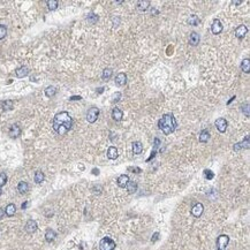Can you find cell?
<instances>
[{
  "label": "cell",
  "instance_id": "obj_36",
  "mask_svg": "<svg viewBox=\"0 0 250 250\" xmlns=\"http://www.w3.org/2000/svg\"><path fill=\"white\" fill-rule=\"evenodd\" d=\"M120 98H121V93H120V92H115L114 95H113V96H112V100H111V102H112V103L114 104V103H118V102L120 100Z\"/></svg>",
  "mask_w": 250,
  "mask_h": 250
},
{
  "label": "cell",
  "instance_id": "obj_47",
  "mask_svg": "<svg viewBox=\"0 0 250 250\" xmlns=\"http://www.w3.org/2000/svg\"><path fill=\"white\" fill-rule=\"evenodd\" d=\"M1 192H1V188H0V195H1Z\"/></svg>",
  "mask_w": 250,
  "mask_h": 250
},
{
  "label": "cell",
  "instance_id": "obj_28",
  "mask_svg": "<svg viewBox=\"0 0 250 250\" xmlns=\"http://www.w3.org/2000/svg\"><path fill=\"white\" fill-rule=\"evenodd\" d=\"M34 180H35L36 183H42V182L44 181V173L41 172V171H37L35 174V178H34Z\"/></svg>",
  "mask_w": 250,
  "mask_h": 250
},
{
  "label": "cell",
  "instance_id": "obj_10",
  "mask_svg": "<svg viewBox=\"0 0 250 250\" xmlns=\"http://www.w3.org/2000/svg\"><path fill=\"white\" fill-rule=\"evenodd\" d=\"M127 83V75L125 73H119L115 77V84L119 87H123Z\"/></svg>",
  "mask_w": 250,
  "mask_h": 250
},
{
  "label": "cell",
  "instance_id": "obj_41",
  "mask_svg": "<svg viewBox=\"0 0 250 250\" xmlns=\"http://www.w3.org/2000/svg\"><path fill=\"white\" fill-rule=\"evenodd\" d=\"M4 215H5V210L4 209H0V220L4 218Z\"/></svg>",
  "mask_w": 250,
  "mask_h": 250
},
{
  "label": "cell",
  "instance_id": "obj_25",
  "mask_svg": "<svg viewBox=\"0 0 250 250\" xmlns=\"http://www.w3.org/2000/svg\"><path fill=\"white\" fill-rule=\"evenodd\" d=\"M57 236V233L54 232L53 229H47L46 233H45V238H46L47 242H52L53 240Z\"/></svg>",
  "mask_w": 250,
  "mask_h": 250
},
{
  "label": "cell",
  "instance_id": "obj_24",
  "mask_svg": "<svg viewBox=\"0 0 250 250\" xmlns=\"http://www.w3.org/2000/svg\"><path fill=\"white\" fill-rule=\"evenodd\" d=\"M126 188H127L129 194H134V192H136V190H137V183L134 182V181H129L128 183H127V186H126Z\"/></svg>",
  "mask_w": 250,
  "mask_h": 250
},
{
  "label": "cell",
  "instance_id": "obj_23",
  "mask_svg": "<svg viewBox=\"0 0 250 250\" xmlns=\"http://www.w3.org/2000/svg\"><path fill=\"white\" fill-rule=\"evenodd\" d=\"M15 212H16V206L14 205V204H8L6 206V209H5V213H6L8 217H12V215H15Z\"/></svg>",
  "mask_w": 250,
  "mask_h": 250
},
{
  "label": "cell",
  "instance_id": "obj_46",
  "mask_svg": "<svg viewBox=\"0 0 250 250\" xmlns=\"http://www.w3.org/2000/svg\"><path fill=\"white\" fill-rule=\"evenodd\" d=\"M218 250H225V249H222V248H218Z\"/></svg>",
  "mask_w": 250,
  "mask_h": 250
},
{
  "label": "cell",
  "instance_id": "obj_27",
  "mask_svg": "<svg viewBox=\"0 0 250 250\" xmlns=\"http://www.w3.org/2000/svg\"><path fill=\"white\" fill-rule=\"evenodd\" d=\"M55 93H57V88L53 87V85H50V87H47L46 89H45V95H46V97H48V98L53 97Z\"/></svg>",
  "mask_w": 250,
  "mask_h": 250
},
{
  "label": "cell",
  "instance_id": "obj_33",
  "mask_svg": "<svg viewBox=\"0 0 250 250\" xmlns=\"http://www.w3.org/2000/svg\"><path fill=\"white\" fill-rule=\"evenodd\" d=\"M87 20H88V22H89V23L95 24L96 22H97V21H98V16H97L96 14L91 13V14H89V15H88Z\"/></svg>",
  "mask_w": 250,
  "mask_h": 250
},
{
  "label": "cell",
  "instance_id": "obj_19",
  "mask_svg": "<svg viewBox=\"0 0 250 250\" xmlns=\"http://www.w3.org/2000/svg\"><path fill=\"white\" fill-rule=\"evenodd\" d=\"M199 35H198L197 32H192V35H190V37H189V43H190V45H192V46H196V45H198V43H199Z\"/></svg>",
  "mask_w": 250,
  "mask_h": 250
},
{
  "label": "cell",
  "instance_id": "obj_43",
  "mask_svg": "<svg viewBox=\"0 0 250 250\" xmlns=\"http://www.w3.org/2000/svg\"><path fill=\"white\" fill-rule=\"evenodd\" d=\"M92 173H93L95 175H98V174H99V169L93 168V169H92Z\"/></svg>",
  "mask_w": 250,
  "mask_h": 250
},
{
  "label": "cell",
  "instance_id": "obj_39",
  "mask_svg": "<svg viewBox=\"0 0 250 250\" xmlns=\"http://www.w3.org/2000/svg\"><path fill=\"white\" fill-rule=\"evenodd\" d=\"M158 236H159V233H155V234H153V236H152V242H155V241H157L158 240Z\"/></svg>",
  "mask_w": 250,
  "mask_h": 250
},
{
  "label": "cell",
  "instance_id": "obj_34",
  "mask_svg": "<svg viewBox=\"0 0 250 250\" xmlns=\"http://www.w3.org/2000/svg\"><path fill=\"white\" fill-rule=\"evenodd\" d=\"M7 35V28L5 27V25H2V24H0V39H2V38H5Z\"/></svg>",
  "mask_w": 250,
  "mask_h": 250
},
{
  "label": "cell",
  "instance_id": "obj_4",
  "mask_svg": "<svg viewBox=\"0 0 250 250\" xmlns=\"http://www.w3.org/2000/svg\"><path fill=\"white\" fill-rule=\"evenodd\" d=\"M98 115H99V108H97V107H91V108H89L87 112L88 122L93 123V122L98 119Z\"/></svg>",
  "mask_w": 250,
  "mask_h": 250
},
{
  "label": "cell",
  "instance_id": "obj_15",
  "mask_svg": "<svg viewBox=\"0 0 250 250\" xmlns=\"http://www.w3.org/2000/svg\"><path fill=\"white\" fill-rule=\"evenodd\" d=\"M15 73H16V76H18V77L22 78V77H25V76L29 74V68H28L27 66H22V67L18 68Z\"/></svg>",
  "mask_w": 250,
  "mask_h": 250
},
{
  "label": "cell",
  "instance_id": "obj_7",
  "mask_svg": "<svg viewBox=\"0 0 250 250\" xmlns=\"http://www.w3.org/2000/svg\"><path fill=\"white\" fill-rule=\"evenodd\" d=\"M211 31H212V34H215V35H218V34H220L221 31H222V24H221L220 20H218V18L213 20L212 25H211Z\"/></svg>",
  "mask_w": 250,
  "mask_h": 250
},
{
  "label": "cell",
  "instance_id": "obj_13",
  "mask_svg": "<svg viewBox=\"0 0 250 250\" xmlns=\"http://www.w3.org/2000/svg\"><path fill=\"white\" fill-rule=\"evenodd\" d=\"M21 135V128L18 127V125H13L11 129H9V136L12 138H16Z\"/></svg>",
  "mask_w": 250,
  "mask_h": 250
},
{
  "label": "cell",
  "instance_id": "obj_29",
  "mask_svg": "<svg viewBox=\"0 0 250 250\" xmlns=\"http://www.w3.org/2000/svg\"><path fill=\"white\" fill-rule=\"evenodd\" d=\"M59 6V2L57 0H48L47 1V7L50 11H55Z\"/></svg>",
  "mask_w": 250,
  "mask_h": 250
},
{
  "label": "cell",
  "instance_id": "obj_37",
  "mask_svg": "<svg viewBox=\"0 0 250 250\" xmlns=\"http://www.w3.org/2000/svg\"><path fill=\"white\" fill-rule=\"evenodd\" d=\"M204 174H205V178H206L208 180L213 179V176H215L213 172H212V171H210V169H205V171H204Z\"/></svg>",
  "mask_w": 250,
  "mask_h": 250
},
{
  "label": "cell",
  "instance_id": "obj_21",
  "mask_svg": "<svg viewBox=\"0 0 250 250\" xmlns=\"http://www.w3.org/2000/svg\"><path fill=\"white\" fill-rule=\"evenodd\" d=\"M210 138V133L208 129H203L202 132H201V134H199V142H202V143H205V142H208Z\"/></svg>",
  "mask_w": 250,
  "mask_h": 250
},
{
  "label": "cell",
  "instance_id": "obj_45",
  "mask_svg": "<svg viewBox=\"0 0 250 250\" xmlns=\"http://www.w3.org/2000/svg\"><path fill=\"white\" fill-rule=\"evenodd\" d=\"M27 205H28V202H25V203L22 204V209H25V208H27Z\"/></svg>",
  "mask_w": 250,
  "mask_h": 250
},
{
  "label": "cell",
  "instance_id": "obj_5",
  "mask_svg": "<svg viewBox=\"0 0 250 250\" xmlns=\"http://www.w3.org/2000/svg\"><path fill=\"white\" fill-rule=\"evenodd\" d=\"M215 127H217V129H218L220 133H225L227 129V126H228V122H227L226 119L219 118V119L215 120Z\"/></svg>",
  "mask_w": 250,
  "mask_h": 250
},
{
  "label": "cell",
  "instance_id": "obj_18",
  "mask_svg": "<svg viewBox=\"0 0 250 250\" xmlns=\"http://www.w3.org/2000/svg\"><path fill=\"white\" fill-rule=\"evenodd\" d=\"M107 158L108 159H116L118 158V149L115 146H110L107 150Z\"/></svg>",
  "mask_w": 250,
  "mask_h": 250
},
{
  "label": "cell",
  "instance_id": "obj_35",
  "mask_svg": "<svg viewBox=\"0 0 250 250\" xmlns=\"http://www.w3.org/2000/svg\"><path fill=\"white\" fill-rule=\"evenodd\" d=\"M7 182V175L5 173H1L0 174V188L2 186H5Z\"/></svg>",
  "mask_w": 250,
  "mask_h": 250
},
{
  "label": "cell",
  "instance_id": "obj_2",
  "mask_svg": "<svg viewBox=\"0 0 250 250\" xmlns=\"http://www.w3.org/2000/svg\"><path fill=\"white\" fill-rule=\"evenodd\" d=\"M178 126L176 120L173 114H165V115L158 121V127L159 129H162L165 135H171L175 130Z\"/></svg>",
  "mask_w": 250,
  "mask_h": 250
},
{
  "label": "cell",
  "instance_id": "obj_30",
  "mask_svg": "<svg viewBox=\"0 0 250 250\" xmlns=\"http://www.w3.org/2000/svg\"><path fill=\"white\" fill-rule=\"evenodd\" d=\"M199 22H201V20H199L198 16H196V15H190L189 18H188V23L192 24V25H198Z\"/></svg>",
  "mask_w": 250,
  "mask_h": 250
},
{
  "label": "cell",
  "instance_id": "obj_44",
  "mask_svg": "<svg viewBox=\"0 0 250 250\" xmlns=\"http://www.w3.org/2000/svg\"><path fill=\"white\" fill-rule=\"evenodd\" d=\"M232 4H234V5H241L242 1H232Z\"/></svg>",
  "mask_w": 250,
  "mask_h": 250
},
{
  "label": "cell",
  "instance_id": "obj_31",
  "mask_svg": "<svg viewBox=\"0 0 250 250\" xmlns=\"http://www.w3.org/2000/svg\"><path fill=\"white\" fill-rule=\"evenodd\" d=\"M1 106H2V110L4 111H9L13 108V102L12 100H5L1 103Z\"/></svg>",
  "mask_w": 250,
  "mask_h": 250
},
{
  "label": "cell",
  "instance_id": "obj_8",
  "mask_svg": "<svg viewBox=\"0 0 250 250\" xmlns=\"http://www.w3.org/2000/svg\"><path fill=\"white\" fill-rule=\"evenodd\" d=\"M203 211H204L203 204H202V203H196L192 208V215H194V217L198 218V217H201V215H202Z\"/></svg>",
  "mask_w": 250,
  "mask_h": 250
},
{
  "label": "cell",
  "instance_id": "obj_26",
  "mask_svg": "<svg viewBox=\"0 0 250 250\" xmlns=\"http://www.w3.org/2000/svg\"><path fill=\"white\" fill-rule=\"evenodd\" d=\"M241 69L243 70L244 73H247V74L250 72V61H249V59L248 58L242 60V64H241Z\"/></svg>",
  "mask_w": 250,
  "mask_h": 250
},
{
  "label": "cell",
  "instance_id": "obj_20",
  "mask_svg": "<svg viewBox=\"0 0 250 250\" xmlns=\"http://www.w3.org/2000/svg\"><path fill=\"white\" fill-rule=\"evenodd\" d=\"M18 190L20 194H25V192L29 190V185L24 181H21L18 185Z\"/></svg>",
  "mask_w": 250,
  "mask_h": 250
},
{
  "label": "cell",
  "instance_id": "obj_42",
  "mask_svg": "<svg viewBox=\"0 0 250 250\" xmlns=\"http://www.w3.org/2000/svg\"><path fill=\"white\" fill-rule=\"evenodd\" d=\"M159 144H160V141L158 140V138H156V140H155V149H157Z\"/></svg>",
  "mask_w": 250,
  "mask_h": 250
},
{
  "label": "cell",
  "instance_id": "obj_38",
  "mask_svg": "<svg viewBox=\"0 0 250 250\" xmlns=\"http://www.w3.org/2000/svg\"><path fill=\"white\" fill-rule=\"evenodd\" d=\"M242 112H243L245 116H249V104L245 103V105H242Z\"/></svg>",
  "mask_w": 250,
  "mask_h": 250
},
{
  "label": "cell",
  "instance_id": "obj_11",
  "mask_svg": "<svg viewBox=\"0 0 250 250\" xmlns=\"http://www.w3.org/2000/svg\"><path fill=\"white\" fill-rule=\"evenodd\" d=\"M25 231L28 233H35L36 231H37V222H36L35 220H28L27 221V224H25Z\"/></svg>",
  "mask_w": 250,
  "mask_h": 250
},
{
  "label": "cell",
  "instance_id": "obj_32",
  "mask_svg": "<svg viewBox=\"0 0 250 250\" xmlns=\"http://www.w3.org/2000/svg\"><path fill=\"white\" fill-rule=\"evenodd\" d=\"M112 74H113V72H112L111 68H106V69H104L103 70V80H105V81L110 80Z\"/></svg>",
  "mask_w": 250,
  "mask_h": 250
},
{
  "label": "cell",
  "instance_id": "obj_9",
  "mask_svg": "<svg viewBox=\"0 0 250 250\" xmlns=\"http://www.w3.org/2000/svg\"><path fill=\"white\" fill-rule=\"evenodd\" d=\"M248 34V28L245 27V25H238V28L235 29V36L238 37V39H242V38H244L245 37V35Z\"/></svg>",
  "mask_w": 250,
  "mask_h": 250
},
{
  "label": "cell",
  "instance_id": "obj_17",
  "mask_svg": "<svg viewBox=\"0 0 250 250\" xmlns=\"http://www.w3.org/2000/svg\"><path fill=\"white\" fill-rule=\"evenodd\" d=\"M122 116H123V113H122L121 110H119L118 107H114L112 110V118L115 120V121H121Z\"/></svg>",
  "mask_w": 250,
  "mask_h": 250
},
{
  "label": "cell",
  "instance_id": "obj_1",
  "mask_svg": "<svg viewBox=\"0 0 250 250\" xmlns=\"http://www.w3.org/2000/svg\"><path fill=\"white\" fill-rule=\"evenodd\" d=\"M73 126V119L68 112H60L53 119V129L59 135H65Z\"/></svg>",
  "mask_w": 250,
  "mask_h": 250
},
{
  "label": "cell",
  "instance_id": "obj_40",
  "mask_svg": "<svg viewBox=\"0 0 250 250\" xmlns=\"http://www.w3.org/2000/svg\"><path fill=\"white\" fill-rule=\"evenodd\" d=\"M80 99H82L81 96H73V97H70V100H80Z\"/></svg>",
  "mask_w": 250,
  "mask_h": 250
},
{
  "label": "cell",
  "instance_id": "obj_22",
  "mask_svg": "<svg viewBox=\"0 0 250 250\" xmlns=\"http://www.w3.org/2000/svg\"><path fill=\"white\" fill-rule=\"evenodd\" d=\"M142 151H143V145H142V143L141 142H134L133 143V152H134L135 155H140V153H142Z\"/></svg>",
  "mask_w": 250,
  "mask_h": 250
},
{
  "label": "cell",
  "instance_id": "obj_6",
  "mask_svg": "<svg viewBox=\"0 0 250 250\" xmlns=\"http://www.w3.org/2000/svg\"><path fill=\"white\" fill-rule=\"evenodd\" d=\"M228 242H229V236H228V235H225V234H222V235L218 236V238H217V248H222V249H225V248L227 247V244H228Z\"/></svg>",
  "mask_w": 250,
  "mask_h": 250
},
{
  "label": "cell",
  "instance_id": "obj_16",
  "mask_svg": "<svg viewBox=\"0 0 250 250\" xmlns=\"http://www.w3.org/2000/svg\"><path fill=\"white\" fill-rule=\"evenodd\" d=\"M149 6H150V2L148 0H140V1H137V9L140 12H145L146 9L149 8Z\"/></svg>",
  "mask_w": 250,
  "mask_h": 250
},
{
  "label": "cell",
  "instance_id": "obj_3",
  "mask_svg": "<svg viewBox=\"0 0 250 250\" xmlns=\"http://www.w3.org/2000/svg\"><path fill=\"white\" fill-rule=\"evenodd\" d=\"M99 248H100V250H114L115 242L110 238H104L99 242Z\"/></svg>",
  "mask_w": 250,
  "mask_h": 250
},
{
  "label": "cell",
  "instance_id": "obj_14",
  "mask_svg": "<svg viewBox=\"0 0 250 250\" xmlns=\"http://www.w3.org/2000/svg\"><path fill=\"white\" fill-rule=\"evenodd\" d=\"M242 148H245V149H249V136H245V140H243L241 143H236L234 145V150L235 151H238L240 149Z\"/></svg>",
  "mask_w": 250,
  "mask_h": 250
},
{
  "label": "cell",
  "instance_id": "obj_12",
  "mask_svg": "<svg viewBox=\"0 0 250 250\" xmlns=\"http://www.w3.org/2000/svg\"><path fill=\"white\" fill-rule=\"evenodd\" d=\"M129 182V176L126 174H122L120 175L119 178H118V180H116V183H118V186L121 187V188H126V186H127V183Z\"/></svg>",
  "mask_w": 250,
  "mask_h": 250
}]
</instances>
